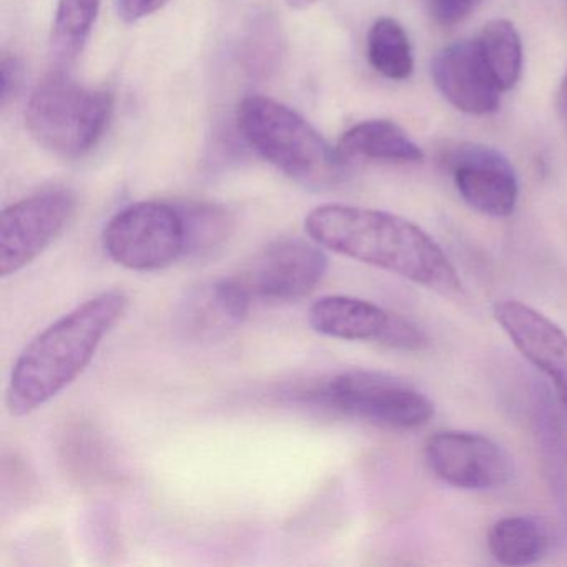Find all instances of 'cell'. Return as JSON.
Masks as SVG:
<instances>
[{"instance_id":"cell-1","label":"cell","mask_w":567,"mask_h":567,"mask_svg":"<svg viewBox=\"0 0 567 567\" xmlns=\"http://www.w3.org/2000/svg\"><path fill=\"white\" fill-rule=\"evenodd\" d=\"M310 240L351 260L406 278L441 295L463 290L443 248L413 221L374 208L327 204L305 218Z\"/></svg>"},{"instance_id":"cell-2","label":"cell","mask_w":567,"mask_h":567,"mask_svg":"<svg viewBox=\"0 0 567 567\" xmlns=\"http://www.w3.org/2000/svg\"><path fill=\"white\" fill-rule=\"evenodd\" d=\"M127 308L124 291H102L39 333L12 367L8 386L11 414L28 416L71 386Z\"/></svg>"},{"instance_id":"cell-3","label":"cell","mask_w":567,"mask_h":567,"mask_svg":"<svg viewBox=\"0 0 567 567\" xmlns=\"http://www.w3.org/2000/svg\"><path fill=\"white\" fill-rule=\"evenodd\" d=\"M238 131L278 171L310 188H331L343 181L347 158L293 109L264 95L238 104Z\"/></svg>"},{"instance_id":"cell-4","label":"cell","mask_w":567,"mask_h":567,"mask_svg":"<svg viewBox=\"0 0 567 567\" xmlns=\"http://www.w3.org/2000/svg\"><path fill=\"white\" fill-rule=\"evenodd\" d=\"M112 111L114 101L109 92L55 72L32 92L25 125L45 151L62 158H81L104 137Z\"/></svg>"},{"instance_id":"cell-5","label":"cell","mask_w":567,"mask_h":567,"mask_svg":"<svg viewBox=\"0 0 567 567\" xmlns=\"http://www.w3.org/2000/svg\"><path fill=\"white\" fill-rule=\"evenodd\" d=\"M313 403L388 430H416L434 416V403L414 384L380 373L351 370L311 388Z\"/></svg>"},{"instance_id":"cell-6","label":"cell","mask_w":567,"mask_h":567,"mask_svg":"<svg viewBox=\"0 0 567 567\" xmlns=\"http://www.w3.org/2000/svg\"><path fill=\"white\" fill-rule=\"evenodd\" d=\"M102 241L111 260L127 270H164L185 255L184 220L174 205L137 202L109 220Z\"/></svg>"},{"instance_id":"cell-7","label":"cell","mask_w":567,"mask_h":567,"mask_svg":"<svg viewBox=\"0 0 567 567\" xmlns=\"http://www.w3.org/2000/svg\"><path fill=\"white\" fill-rule=\"evenodd\" d=\"M78 198L55 188L31 195L0 215V275L8 278L31 265L68 227Z\"/></svg>"},{"instance_id":"cell-8","label":"cell","mask_w":567,"mask_h":567,"mask_svg":"<svg viewBox=\"0 0 567 567\" xmlns=\"http://www.w3.org/2000/svg\"><path fill=\"white\" fill-rule=\"evenodd\" d=\"M327 268V255L317 241L281 238L258 251L235 280L251 301H297L320 285Z\"/></svg>"},{"instance_id":"cell-9","label":"cell","mask_w":567,"mask_h":567,"mask_svg":"<svg viewBox=\"0 0 567 567\" xmlns=\"http://www.w3.org/2000/svg\"><path fill=\"white\" fill-rule=\"evenodd\" d=\"M308 323L317 333L344 341H374L403 351H421L427 337L413 321L371 301L344 295H327L308 310Z\"/></svg>"},{"instance_id":"cell-10","label":"cell","mask_w":567,"mask_h":567,"mask_svg":"<svg viewBox=\"0 0 567 567\" xmlns=\"http://www.w3.org/2000/svg\"><path fill=\"white\" fill-rule=\"evenodd\" d=\"M424 460L450 486L487 491L513 480V457L491 437L471 431H437L424 444Z\"/></svg>"},{"instance_id":"cell-11","label":"cell","mask_w":567,"mask_h":567,"mask_svg":"<svg viewBox=\"0 0 567 567\" xmlns=\"http://www.w3.org/2000/svg\"><path fill=\"white\" fill-rule=\"evenodd\" d=\"M444 164L473 210L493 218L513 214L519 187L516 172L503 154L486 145L457 144L447 148Z\"/></svg>"},{"instance_id":"cell-12","label":"cell","mask_w":567,"mask_h":567,"mask_svg":"<svg viewBox=\"0 0 567 567\" xmlns=\"http://www.w3.org/2000/svg\"><path fill=\"white\" fill-rule=\"evenodd\" d=\"M493 315L520 354L553 381L557 396L567 410L566 331L523 301H497Z\"/></svg>"},{"instance_id":"cell-13","label":"cell","mask_w":567,"mask_h":567,"mask_svg":"<svg viewBox=\"0 0 567 567\" xmlns=\"http://www.w3.org/2000/svg\"><path fill=\"white\" fill-rule=\"evenodd\" d=\"M434 85L456 111L489 115L499 109L501 89L494 82L476 39L454 42L431 61Z\"/></svg>"},{"instance_id":"cell-14","label":"cell","mask_w":567,"mask_h":567,"mask_svg":"<svg viewBox=\"0 0 567 567\" xmlns=\"http://www.w3.org/2000/svg\"><path fill=\"white\" fill-rule=\"evenodd\" d=\"M250 307V295L235 277L202 284L178 301L174 327L195 343L221 340L245 323Z\"/></svg>"},{"instance_id":"cell-15","label":"cell","mask_w":567,"mask_h":567,"mask_svg":"<svg viewBox=\"0 0 567 567\" xmlns=\"http://www.w3.org/2000/svg\"><path fill=\"white\" fill-rule=\"evenodd\" d=\"M338 152L347 161L391 162V164H417L423 161L421 148L408 137L406 132L391 121H364L341 135Z\"/></svg>"},{"instance_id":"cell-16","label":"cell","mask_w":567,"mask_h":567,"mask_svg":"<svg viewBox=\"0 0 567 567\" xmlns=\"http://www.w3.org/2000/svg\"><path fill=\"white\" fill-rule=\"evenodd\" d=\"M549 533L536 517L509 516L494 523L487 546L504 566H530L549 549Z\"/></svg>"},{"instance_id":"cell-17","label":"cell","mask_w":567,"mask_h":567,"mask_svg":"<svg viewBox=\"0 0 567 567\" xmlns=\"http://www.w3.org/2000/svg\"><path fill=\"white\" fill-rule=\"evenodd\" d=\"M487 69L501 92L511 91L523 72V42L513 22L494 19L476 38Z\"/></svg>"},{"instance_id":"cell-18","label":"cell","mask_w":567,"mask_h":567,"mask_svg":"<svg viewBox=\"0 0 567 567\" xmlns=\"http://www.w3.org/2000/svg\"><path fill=\"white\" fill-rule=\"evenodd\" d=\"M185 228L184 257L205 260L215 257L234 231V218L225 208L212 204L178 207Z\"/></svg>"},{"instance_id":"cell-19","label":"cell","mask_w":567,"mask_h":567,"mask_svg":"<svg viewBox=\"0 0 567 567\" xmlns=\"http://www.w3.org/2000/svg\"><path fill=\"white\" fill-rule=\"evenodd\" d=\"M368 61L371 68L390 79L406 81L413 74V49L403 25L391 18H381L368 32Z\"/></svg>"},{"instance_id":"cell-20","label":"cell","mask_w":567,"mask_h":567,"mask_svg":"<svg viewBox=\"0 0 567 567\" xmlns=\"http://www.w3.org/2000/svg\"><path fill=\"white\" fill-rule=\"evenodd\" d=\"M101 0H59L52 25V51L62 62L81 54L97 18Z\"/></svg>"},{"instance_id":"cell-21","label":"cell","mask_w":567,"mask_h":567,"mask_svg":"<svg viewBox=\"0 0 567 567\" xmlns=\"http://www.w3.org/2000/svg\"><path fill=\"white\" fill-rule=\"evenodd\" d=\"M477 0H433L431 2V16L437 24L451 28L463 21Z\"/></svg>"},{"instance_id":"cell-22","label":"cell","mask_w":567,"mask_h":567,"mask_svg":"<svg viewBox=\"0 0 567 567\" xmlns=\"http://www.w3.org/2000/svg\"><path fill=\"white\" fill-rule=\"evenodd\" d=\"M0 71H2V89H0V99H2V105H8V102L11 101L14 92L18 91L19 81H21V65H19V61L16 58H11V55H4L2 58V65H0Z\"/></svg>"},{"instance_id":"cell-23","label":"cell","mask_w":567,"mask_h":567,"mask_svg":"<svg viewBox=\"0 0 567 567\" xmlns=\"http://www.w3.org/2000/svg\"><path fill=\"white\" fill-rule=\"evenodd\" d=\"M164 0H117L118 14L124 21L137 22L161 8Z\"/></svg>"},{"instance_id":"cell-24","label":"cell","mask_w":567,"mask_h":567,"mask_svg":"<svg viewBox=\"0 0 567 567\" xmlns=\"http://www.w3.org/2000/svg\"><path fill=\"white\" fill-rule=\"evenodd\" d=\"M559 112L567 127V72L566 75H564V81L559 89Z\"/></svg>"},{"instance_id":"cell-25","label":"cell","mask_w":567,"mask_h":567,"mask_svg":"<svg viewBox=\"0 0 567 567\" xmlns=\"http://www.w3.org/2000/svg\"><path fill=\"white\" fill-rule=\"evenodd\" d=\"M288 2H290V6H293V8L305 9L310 8V6H313L318 0H288Z\"/></svg>"}]
</instances>
